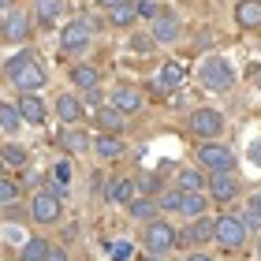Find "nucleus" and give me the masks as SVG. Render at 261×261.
<instances>
[{"label":"nucleus","mask_w":261,"mask_h":261,"mask_svg":"<svg viewBox=\"0 0 261 261\" xmlns=\"http://www.w3.org/2000/svg\"><path fill=\"white\" fill-rule=\"evenodd\" d=\"M4 75L15 82V86L22 90V93H34V90H41L45 86V67L34 60V53H19V56H11L8 60V67H4Z\"/></svg>","instance_id":"nucleus-1"},{"label":"nucleus","mask_w":261,"mask_h":261,"mask_svg":"<svg viewBox=\"0 0 261 261\" xmlns=\"http://www.w3.org/2000/svg\"><path fill=\"white\" fill-rule=\"evenodd\" d=\"M201 82H205L209 90H231L235 86V71H231V64L224 60V56H209V60L201 64Z\"/></svg>","instance_id":"nucleus-2"},{"label":"nucleus","mask_w":261,"mask_h":261,"mask_svg":"<svg viewBox=\"0 0 261 261\" xmlns=\"http://www.w3.org/2000/svg\"><path fill=\"white\" fill-rule=\"evenodd\" d=\"M213 235L220 239V246H228V250H239V246L246 243V228L239 217H220L217 224H213Z\"/></svg>","instance_id":"nucleus-3"},{"label":"nucleus","mask_w":261,"mask_h":261,"mask_svg":"<svg viewBox=\"0 0 261 261\" xmlns=\"http://www.w3.org/2000/svg\"><path fill=\"white\" fill-rule=\"evenodd\" d=\"M90 34H93V19H75V22H67V27H64L60 45L67 53H82L90 45Z\"/></svg>","instance_id":"nucleus-4"},{"label":"nucleus","mask_w":261,"mask_h":261,"mask_svg":"<svg viewBox=\"0 0 261 261\" xmlns=\"http://www.w3.org/2000/svg\"><path fill=\"white\" fill-rule=\"evenodd\" d=\"M191 130L198 138H217L224 130V116L217 109H194L191 112Z\"/></svg>","instance_id":"nucleus-5"},{"label":"nucleus","mask_w":261,"mask_h":261,"mask_svg":"<svg viewBox=\"0 0 261 261\" xmlns=\"http://www.w3.org/2000/svg\"><path fill=\"white\" fill-rule=\"evenodd\" d=\"M198 161L205 164L209 172H231V164H235L231 149L228 146H217V142H205V146L198 149Z\"/></svg>","instance_id":"nucleus-6"},{"label":"nucleus","mask_w":261,"mask_h":261,"mask_svg":"<svg viewBox=\"0 0 261 261\" xmlns=\"http://www.w3.org/2000/svg\"><path fill=\"white\" fill-rule=\"evenodd\" d=\"M30 217L38 220V224H53V220H60V198H56L53 191H38L30 201Z\"/></svg>","instance_id":"nucleus-7"},{"label":"nucleus","mask_w":261,"mask_h":261,"mask_svg":"<svg viewBox=\"0 0 261 261\" xmlns=\"http://www.w3.org/2000/svg\"><path fill=\"white\" fill-rule=\"evenodd\" d=\"M146 246H149V254H168L172 246H175V231L168 228L164 220H149V228H146Z\"/></svg>","instance_id":"nucleus-8"},{"label":"nucleus","mask_w":261,"mask_h":261,"mask_svg":"<svg viewBox=\"0 0 261 261\" xmlns=\"http://www.w3.org/2000/svg\"><path fill=\"white\" fill-rule=\"evenodd\" d=\"M183 79H187L183 64H179V60H168V64L161 67V75H157V90H161V93H168V90H179V86H183Z\"/></svg>","instance_id":"nucleus-9"},{"label":"nucleus","mask_w":261,"mask_h":261,"mask_svg":"<svg viewBox=\"0 0 261 261\" xmlns=\"http://www.w3.org/2000/svg\"><path fill=\"white\" fill-rule=\"evenodd\" d=\"M71 82H75L79 90H101V71L93 67V64H75L71 67Z\"/></svg>","instance_id":"nucleus-10"},{"label":"nucleus","mask_w":261,"mask_h":261,"mask_svg":"<svg viewBox=\"0 0 261 261\" xmlns=\"http://www.w3.org/2000/svg\"><path fill=\"white\" fill-rule=\"evenodd\" d=\"M235 22H239L243 30L261 27V0H239V4H235Z\"/></svg>","instance_id":"nucleus-11"},{"label":"nucleus","mask_w":261,"mask_h":261,"mask_svg":"<svg viewBox=\"0 0 261 261\" xmlns=\"http://www.w3.org/2000/svg\"><path fill=\"white\" fill-rule=\"evenodd\" d=\"M209 191H213V198H217V201H231L235 194H239V183L231 179V172H213Z\"/></svg>","instance_id":"nucleus-12"},{"label":"nucleus","mask_w":261,"mask_h":261,"mask_svg":"<svg viewBox=\"0 0 261 261\" xmlns=\"http://www.w3.org/2000/svg\"><path fill=\"white\" fill-rule=\"evenodd\" d=\"M19 112H22V123H45V101L38 93H22L19 97Z\"/></svg>","instance_id":"nucleus-13"},{"label":"nucleus","mask_w":261,"mask_h":261,"mask_svg":"<svg viewBox=\"0 0 261 261\" xmlns=\"http://www.w3.org/2000/svg\"><path fill=\"white\" fill-rule=\"evenodd\" d=\"M112 109L120 112V116H123V112H138V109H142V93H138L135 86H120V90L112 93Z\"/></svg>","instance_id":"nucleus-14"},{"label":"nucleus","mask_w":261,"mask_h":261,"mask_svg":"<svg viewBox=\"0 0 261 261\" xmlns=\"http://www.w3.org/2000/svg\"><path fill=\"white\" fill-rule=\"evenodd\" d=\"M179 38V19L175 15H157L153 19V41H175Z\"/></svg>","instance_id":"nucleus-15"},{"label":"nucleus","mask_w":261,"mask_h":261,"mask_svg":"<svg viewBox=\"0 0 261 261\" xmlns=\"http://www.w3.org/2000/svg\"><path fill=\"white\" fill-rule=\"evenodd\" d=\"M30 34V22H27V15L22 11H11V15L4 19V38H11V41H22Z\"/></svg>","instance_id":"nucleus-16"},{"label":"nucleus","mask_w":261,"mask_h":261,"mask_svg":"<svg viewBox=\"0 0 261 261\" xmlns=\"http://www.w3.org/2000/svg\"><path fill=\"white\" fill-rule=\"evenodd\" d=\"M56 112H60V120H64V123H79L82 105H79L75 93H60V101H56Z\"/></svg>","instance_id":"nucleus-17"},{"label":"nucleus","mask_w":261,"mask_h":261,"mask_svg":"<svg viewBox=\"0 0 261 261\" xmlns=\"http://www.w3.org/2000/svg\"><path fill=\"white\" fill-rule=\"evenodd\" d=\"M93 153H101L105 161H112V157H120V153H123V142L112 138V135H97V138H93Z\"/></svg>","instance_id":"nucleus-18"},{"label":"nucleus","mask_w":261,"mask_h":261,"mask_svg":"<svg viewBox=\"0 0 261 261\" xmlns=\"http://www.w3.org/2000/svg\"><path fill=\"white\" fill-rule=\"evenodd\" d=\"M179 213H187V217H201L205 213V198H201V191H183V198H179Z\"/></svg>","instance_id":"nucleus-19"},{"label":"nucleus","mask_w":261,"mask_h":261,"mask_svg":"<svg viewBox=\"0 0 261 261\" xmlns=\"http://www.w3.org/2000/svg\"><path fill=\"white\" fill-rule=\"evenodd\" d=\"M109 19L116 22V27H130V22L138 19V4H130V0H123V4L109 8Z\"/></svg>","instance_id":"nucleus-20"},{"label":"nucleus","mask_w":261,"mask_h":261,"mask_svg":"<svg viewBox=\"0 0 261 261\" xmlns=\"http://www.w3.org/2000/svg\"><path fill=\"white\" fill-rule=\"evenodd\" d=\"M209 239H213V224H209V220H201V217L183 231V243H209Z\"/></svg>","instance_id":"nucleus-21"},{"label":"nucleus","mask_w":261,"mask_h":261,"mask_svg":"<svg viewBox=\"0 0 261 261\" xmlns=\"http://www.w3.org/2000/svg\"><path fill=\"white\" fill-rule=\"evenodd\" d=\"M67 191H71V164L60 161V164L53 168V194L60 198V194H67Z\"/></svg>","instance_id":"nucleus-22"},{"label":"nucleus","mask_w":261,"mask_h":261,"mask_svg":"<svg viewBox=\"0 0 261 261\" xmlns=\"http://www.w3.org/2000/svg\"><path fill=\"white\" fill-rule=\"evenodd\" d=\"M0 127H4L8 135H15V130L22 127V112H19V105H0Z\"/></svg>","instance_id":"nucleus-23"},{"label":"nucleus","mask_w":261,"mask_h":261,"mask_svg":"<svg viewBox=\"0 0 261 261\" xmlns=\"http://www.w3.org/2000/svg\"><path fill=\"white\" fill-rule=\"evenodd\" d=\"M34 8H38L41 22H53V19L64 15V0H34Z\"/></svg>","instance_id":"nucleus-24"},{"label":"nucleus","mask_w":261,"mask_h":261,"mask_svg":"<svg viewBox=\"0 0 261 261\" xmlns=\"http://www.w3.org/2000/svg\"><path fill=\"white\" fill-rule=\"evenodd\" d=\"M109 198H112V201H123V205H130V201H135V183H130V179H112Z\"/></svg>","instance_id":"nucleus-25"},{"label":"nucleus","mask_w":261,"mask_h":261,"mask_svg":"<svg viewBox=\"0 0 261 261\" xmlns=\"http://www.w3.org/2000/svg\"><path fill=\"white\" fill-rule=\"evenodd\" d=\"M45 254H49V243L45 239H27L22 243V261H45Z\"/></svg>","instance_id":"nucleus-26"},{"label":"nucleus","mask_w":261,"mask_h":261,"mask_svg":"<svg viewBox=\"0 0 261 261\" xmlns=\"http://www.w3.org/2000/svg\"><path fill=\"white\" fill-rule=\"evenodd\" d=\"M0 161H4V164H11V168H22V164H27V149H22V146H15V142H8V146L0 149Z\"/></svg>","instance_id":"nucleus-27"},{"label":"nucleus","mask_w":261,"mask_h":261,"mask_svg":"<svg viewBox=\"0 0 261 261\" xmlns=\"http://www.w3.org/2000/svg\"><path fill=\"white\" fill-rule=\"evenodd\" d=\"M179 191H201V187H205V179H201V172H194V168H183L179 172Z\"/></svg>","instance_id":"nucleus-28"},{"label":"nucleus","mask_w":261,"mask_h":261,"mask_svg":"<svg viewBox=\"0 0 261 261\" xmlns=\"http://www.w3.org/2000/svg\"><path fill=\"white\" fill-rule=\"evenodd\" d=\"M127 209H130V217H135V220H149L153 213H157V205H153L149 198H135V201H130Z\"/></svg>","instance_id":"nucleus-29"},{"label":"nucleus","mask_w":261,"mask_h":261,"mask_svg":"<svg viewBox=\"0 0 261 261\" xmlns=\"http://www.w3.org/2000/svg\"><path fill=\"white\" fill-rule=\"evenodd\" d=\"M97 123H101L105 130H120V127H123V116L116 112V109H97Z\"/></svg>","instance_id":"nucleus-30"},{"label":"nucleus","mask_w":261,"mask_h":261,"mask_svg":"<svg viewBox=\"0 0 261 261\" xmlns=\"http://www.w3.org/2000/svg\"><path fill=\"white\" fill-rule=\"evenodd\" d=\"M64 146H67L71 153H82V149H86V146H90V138H86V135H82V130H67V138H64Z\"/></svg>","instance_id":"nucleus-31"},{"label":"nucleus","mask_w":261,"mask_h":261,"mask_svg":"<svg viewBox=\"0 0 261 261\" xmlns=\"http://www.w3.org/2000/svg\"><path fill=\"white\" fill-rule=\"evenodd\" d=\"M15 198H19V183L0 179V201H4V205H15Z\"/></svg>","instance_id":"nucleus-32"},{"label":"nucleus","mask_w":261,"mask_h":261,"mask_svg":"<svg viewBox=\"0 0 261 261\" xmlns=\"http://www.w3.org/2000/svg\"><path fill=\"white\" fill-rule=\"evenodd\" d=\"M109 254H112L116 261H127V257H130V243H127V239H116V243L109 246Z\"/></svg>","instance_id":"nucleus-33"},{"label":"nucleus","mask_w":261,"mask_h":261,"mask_svg":"<svg viewBox=\"0 0 261 261\" xmlns=\"http://www.w3.org/2000/svg\"><path fill=\"white\" fill-rule=\"evenodd\" d=\"M179 198H183L179 187H175V191H164L161 194V209H179Z\"/></svg>","instance_id":"nucleus-34"},{"label":"nucleus","mask_w":261,"mask_h":261,"mask_svg":"<svg viewBox=\"0 0 261 261\" xmlns=\"http://www.w3.org/2000/svg\"><path fill=\"white\" fill-rule=\"evenodd\" d=\"M239 220H243V228H250V231H257V228H261V213H257V209H246Z\"/></svg>","instance_id":"nucleus-35"},{"label":"nucleus","mask_w":261,"mask_h":261,"mask_svg":"<svg viewBox=\"0 0 261 261\" xmlns=\"http://www.w3.org/2000/svg\"><path fill=\"white\" fill-rule=\"evenodd\" d=\"M138 15H149V19H157V15H161V8L153 4V0H142V4H138Z\"/></svg>","instance_id":"nucleus-36"},{"label":"nucleus","mask_w":261,"mask_h":261,"mask_svg":"<svg viewBox=\"0 0 261 261\" xmlns=\"http://www.w3.org/2000/svg\"><path fill=\"white\" fill-rule=\"evenodd\" d=\"M45 261H67V250H64V246H49V254H45Z\"/></svg>","instance_id":"nucleus-37"},{"label":"nucleus","mask_w":261,"mask_h":261,"mask_svg":"<svg viewBox=\"0 0 261 261\" xmlns=\"http://www.w3.org/2000/svg\"><path fill=\"white\" fill-rule=\"evenodd\" d=\"M250 161L261 164V142H254V146H250Z\"/></svg>","instance_id":"nucleus-38"},{"label":"nucleus","mask_w":261,"mask_h":261,"mask_svg":"<svg viewBox=\"0 0 261 261\" xmlns=\"http://www.w3.org/2000/svg\"><path fill=\"white\" fill-rule=\"evenodd\" d=\"M187 261H213L209 254H187Z\"/></svg>","instance_id":"nucleus-39"},{"label":"nucleus","mask_w":261,"mask_h":261,"mask_svg":"<svg viewBox=\"0 0 261 261\" xmlns=\"http://www.w3.org/2000/svg\"><path fill=\"white\" fill-rule=\"evenodd\" d=\"M101 8H116V4H123V0H97Z\"/></svg>","instance_id":"nucleus-40"},{"label":"nucleus","mask_w":261,"mask_h":261,"mask_svg":"<svg viewBox=\"0 0 261 261\" xmlns=\"http://www.w3.org/2000/svg\"><path fill=\"white\" fill-rule=\"evenodd\" d=\"M250 209H257V213H261V194H254V198H250Z\"/></svg>","instance_id":"nucleus-41"},{"label":"nucleus","mask_w":261,"mask_h":261,"mask_svg":"<svg viewBox=\"0 0 261 261\" xmlns=\"http://www.w3.org/2000/svg\"><path fill=\"white\" fill-rule=\"evenodd\" d=\"M142 261H164V257L161 254H149V257H142Z\"/></svg>","instance_id":"nucleus-42"},{"label":"nucleus","mask_w":261,"mask_h":261,"mask_svg":"<svg viewBox=\"0 0 261 261\" xmlns=\"http://www.w3.org/2000/svg\"><path fill=\"white\" fill-rule=\"evenodd\" d=\"M0 34H4V19H0Z\"/></svg>","instance_id":"nucleus-43"},{"label":"nucleus","mask_w":261,"mask_h":261,"mask_svg":"<svg viewBox=\"0 0 261 261\" xmlns=\"http://www.w3.org/2000/svg\"><path fill=\"white\" fill-rule=\"evenodd\" d=\"M257 86H261V71H257Z\"/></svg>","instance_id":"nucleus-44"},{"label":"nucleus","mask_w":261,"mask_h":261,"mask_svg":"<svg viewBox=\"0 0 261 261\" xmlns=\"http://www.w3.org/2000/svg\"><path fill=\"white\" fill-rule=\"evenodd\" d=\"M0 172H4V161H0Z\"/></svg>","instance_id":"nucleus-45"},{"label":"nucleus","mask_w":261,"mask_h":261,"mask_svg":"<svg viewBox=\"0 0 261 261\" xmlns=\"http://www.w3.org/2000/svg\"><path fill=\"white\" fill-rule=\"evenodd\" d=\"M0 4H8V0H0Z\"/></svg>","instance_id":"nucleus-46"}]
</instances>
